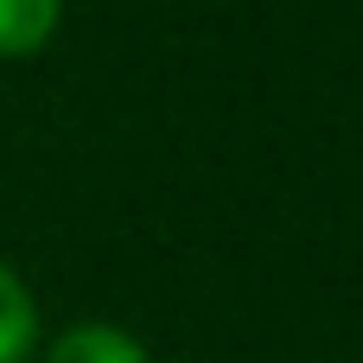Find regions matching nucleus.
Here are the masks:
<instances>
[{"mask_svg":"<svg viewBox=\"0 0 363 363\" xmlns=\"http://www.w3.org/2000/svg\"><path fill=\"white\" fill-rule=\"evenodd\" d=\"M64 19V0H0V57H38Z\"/></svg>","mask_w":363,"mask_h":363,"instance_id":"7ed1b4c3","label":"nucleus"},{"mask_svg":"<svg viewBox=\"0 0 363 363\" xmlns=\"http://www.w3.org/2000/svg\"><path fill=\"white\" fill-rule=\"evenodd\" d=\"M38 351V300L13 262H0V363H32Z\"/></svg>","mask_w":363,"mask_h":363,"instance_id":"f03ea898","label":"nucleus"},{"mask_svg":"<svg viewBox=\"0 0 363 363\" xmlns=\"http://www.w3.org/2000/svg\"><path fill=\"white\" fill-rule=\"evenodd\" d=\"M45 363H153V357H147V345L134 332H121L108 319H83V325H64L51 338Z\"/></svg>","mask_w":363,"mask_h":363,"instance_id":"f257e3e1","label":"nucleus"}]
</instances>
